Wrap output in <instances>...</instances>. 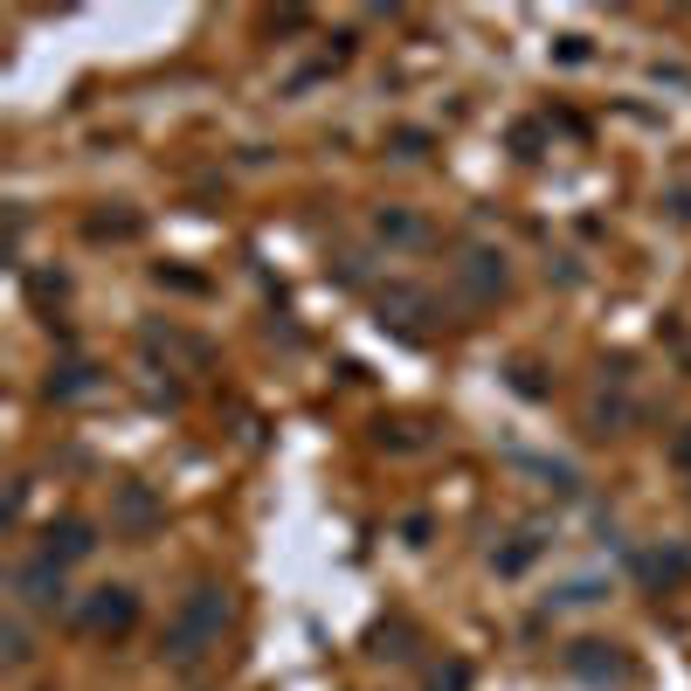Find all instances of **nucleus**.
I'll return each instance as SVG.
<instances>
[{
    "mask_svg": "<svg viewBox=\"0 0 691 691\" xmlns=\"http://www.w3.org/2000/svg\"><path fill=\"white\" fill-rule=\"evenodd\" d=\"M450 277H456V291H464L471 304L505 298V256H498V249H464V256L450 263Z\"/></svg>",
    "mask_w": 691,
    "mask_h": 691,
    "instance_id": "obj_3",
    "label": "nucleus"
},
{
    "mask_svg": "<svg viewBox=\"0 0 691 691\" xmlns=\"http://www.w3.org/2000/svg\"><path fill=\"white\" fill-rule=\"evenodd\" d=\"M374 312H380V325H395L401 339H422L429 318H436V304H429V291H415V284H388L374 298Z\"/></svg>",
    "mask_w": 691,
    "mask_h": 691,
    "instance_id": "obj_4",
    "label": "nucleus"
},
{
    "mask_svg": "<svg viewBox=\"0 0 691 691\" xmlns=\"http://www.w3.org/2000/svg\"><path fill=\"white\" fill-rule=\"evenodd\" d=\"M118 519L132 526V532H145V526H160V498L145 492V484H125L118 492Z\"/></svg>",
    "mask_w": 691,
    "mask_h": 691,
    "instance_id": "obj_10",
    "label": "nucleus"
},
{
    "mask_svg": "<svg viewBox=\"0 0 691 691\" xmlns=\"http://www.w3.org/2000/svg\"><path fill=\"white\" fill-rule=\"evenodd\" d=\"M568 671L587 684H608V678H629V663L616 657V644H574L568 650Z\"/></svg>",
    "mask_w": 691,
    "mask_h": 691,
    "instance_id": "obj_7",
    "label": "nucleus"
},
{
    "mask_svg": "<svg viewBox=\"0 0 691 691\" xmlns=\"http://www.w3.org/2000/svg\"><path fill=\"white\" fill-rule=\"evenodd\" d=\"M222 623H228V595L222 587H194V595L173 608V629H166V657H181V663H194L201 650L222 636Z\"/></svg>",
    "mask_w": 691,
    "mask_h": 691,
    "instance_id": "obj_1",
    "label": "nucleus"
},
{
    "mask_svg": "<svg viewBox=\"0 0 691 691\" xmlns=\"http://www.w3.org/2000/svg\"><path fill=\"white\" fill-rule=\"evenodd\" d=\"M90 388H97V367H84V360H63L48 374V401H84Z\"/></svg>",
    "mask_w": 691,
    "mask_h": 691,
    "instance_id": "obj_9",
    "label": "nucleus"
},
{
    "mask_svg": "<svg viewBox=\"0 0 691 691\" xmlns=\"http://www.w3.org/2000/svg\"><path fill=\"white\" fill-rule=\"evenodd\" d=\"M14 602L21 608H35V616H48V608H69V587H63V568L56 560H21L14 568Z\"/></svg>",
    "mask_w": 691,
    "mask_h": 691,
    "instance_id": "obj_2",
    "label": "nucleus"
},
{
    "mask_svg": "<svg viewBox=\"0 0 691 691\" xmlns=\"http://www.w3.org/2000/svg\"><path fill=\"white\" fill-rule=\"evenodd\" d=\"M471 684V671H464V663H450V671H436V678H429V691H464Z\"/></svg>",
    "mask_w": 691,
    "mask_h": 691,
    "instance_id": "obj_12",
    "label": "nucleus"
},
{
    "mask_svg": "<svg viewBox=\"0 0 691 691\" xmlns=\"http://www.w3.org/2000/svg\"><path fill=\"white\" fill-rule=\"evenodd\" d=\"M671 464L691 477V429H678V436H671Z\"/></svg>",
    "mask_w": 691,
    "mask_h": 691,
    "instance_id": "obj_13",
    "label": "nucleus"
},
{
    "mask_svg": "<svg viewBox=\"0 0 691 691\" xmlns=\"http://www.w3.org/2000/svg\"><path fill=\"white\" fill-rule=\"evenodd\" d=\"M97 553V532L84 519H56L42 532V560H56V568H69V560H90Z\"/></svg>",
    "mask_w": 691,
    "mask_h": 691,
    "instance_id": "obj_6",
    "label": "nucleus"
},
{
    "mask_svg": "<svg viewBox=\"0 0 691 691\" xmlns=\"http://www.w3.org/2000/svg\"><path fill=\"white\" fill-rule=\"evenodd\" d=\"M76 623L97 629V636H125L139 623V595H132V587H97V595L76 608Z\"/></svg>",
    "mask_w": 691,
    "mask_h": 691,
    "instance_id": "obj_5",
    "label": "nucleus"
},
{
    "mask_svg": "<svg viewBox=\"0 0 691 691\" xmlns=\"http://www.w3.org/2000/svg\"><path fill=\"white\" fill-rule=\"evenodd\" d=\"M0 657H8V671H21V663L35 657V644H29V629H21V616H8V629H0Z\"/></svg>",
    "mask_w": 691,
    "mask_h": 691,
    "instance_id": "obj_11",
    "label": "nucleus"
},
{
    "mask_svg": "<svg viewBox=\"0 0 691 691\" xmlns=\"http://www.w3.org/2000/svg\"><path fill=\"white\" fill-rule=\"evenodd\" d=\"M374 236L395 242V249H422L429 242V222L415 208H374Z\"/></svg>",
    "mask_w": 691,
    "mask_h": 691,
    "instance_id": "obj_8",
    "label": "nucleus"
}]
</instances>
